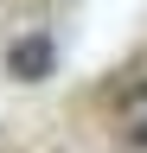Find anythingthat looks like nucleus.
Instances as JSON below:
<instances>
[{
	"label": "nucleus",
	"mask_w": 147,
	"mask_h": 153,
	"mask_svg": "<svg viewBox=\"0 0 147 153\" xmlns=\"http://www.w3.org/2000/svg\"><path fill=\"white\" fill-rule=\"evenodd\" d=\"M51 64H58V45H51L45 32H26V38L7 45V76H13V83H45Z\"/></svg>",
	"instance_id": "obj_1"
},
{
	"label": "nucleus",
	"mask_w": 147,
	"mask_h": 153,
	"mask_svg": "<svg viewBox=\"0 0 147 153\" xmlns=\"http://www.w3.org/2000/svg\"><path fill=\"white\" fill-rule=\"evenodd\" d=\"M115 140L128 153H147V83H128L115 102Z\"/></svg>",
	"instance_id": "obj_2"
}]
</instances>
